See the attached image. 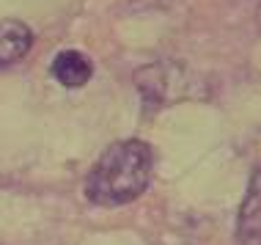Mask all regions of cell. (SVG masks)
Returning <instances> with one entry per match:
<instances>
[{"mask_svg": "<svg viewBox=\"0 0 261 245\" xmlns=\"http://www.w3.org/2000/svg\"><path fill=\"white\" fill-rule=\"evenodd\" d=\"M239 245H261V168L250 177V187L237 218Z\"/></svg>", "mask_w": 261, "mask_h": 245, "instance_id": "obj_2", "label": "cell"}, {"mask_svg": "<svg viewBox=\"0 0 261 245\" xmlns=\"http://www.w3.org/2000/svg\"><path fill=\"white\" fill-rule=\"evenodd\" d=\"M33 47V31L19 19H0V69L17 64Z\"/></svg>", "mask_w": 261, "mask_h": 245, "instance_id": "obj_4", "label": "cell"}, {"mask_svg": "<svg viewBox=\"0 0 261 245\" xmlns=\"http://www.w3.org/2000/svg\"><path fill=\"white\" fill-rule=\"evenodd\" d=\"M151 146L126 138L102 152L86 179V199L96 207H121L135 201L151 182Z\"/></svg>", "mask_w": 261, "mask_h": 245, "instance_id": "obj_1", "label": "cell"}, {"mask_svg": "<svg viewBox=\"0 0 261 245\" xmlns=\"http://www.w3.org/2000/svg\"><path fill=\"white\" fill-rule=\"evenodd\" d=\"M258 25H261V6H258Z\"/></svg>", "mask_w": 261, "mask_h": 245, "instance_id": "obj_6", "label": "cell"}, {"mask_svg": "<svg viewBox=\"0 0 261 245\" xmlns=\"http://www.w3.org/2000/svg\"><path fill=\"white\" fill-rule=\"evenodd\" d=\"M50 75L61 83V86L80 88V86H86V83L91 80V75H94V64H91V58H88V55H83L80 50H61L53 58Z\"/></svg>", "mask_w": 261, "mask_h": 245, "instance_id": "obj_5", "label": "cell"}, {"mask_svg": "<svg viewBox=\"0 0 261 245\" xmlns=\"http://www.w3.org/2000/svg\"><path fill=\"white\" fill-rule=\"evenodd\" d=\"M176 75L179 72H173L168 64H151V66H143L135 72V86H138L140 94H143V100L165 105L171 100H179V96H176V88H173Z\"/></svg>", "mask_w": 261, "mask_h": 245, "instance_id": "obj_3", "label": "cell"}]
</instances>
